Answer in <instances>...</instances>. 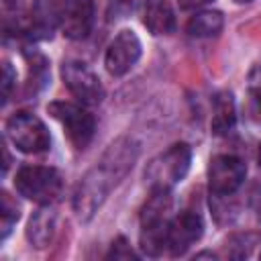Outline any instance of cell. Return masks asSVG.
I'll list each match as a JSON object with an SVG mask.
<instances>
[{"label":"cell","instance_id":"cell-1","mask_svg":"<svg viewBox=\"0 0 261 261\" xmlns=\"http://www.w3.org/2000/svg\"><path fill=\"white\" fill-rule=\"evenodd\" d=\"M139 145L128 139H116L100 157V161L80 179L75 194H73V210L80 220H90L94 212L102 206L108 198L112 188H116L124 175L130 171L133 163L137 161Z\"/></svg>","mask_w":261,"mask_h":261},{"label":"cell","instance_id":"cell-2","mask_svg":"<svg viewBox=\"0 0 261 261\" xmlns=\"http://www.w3.org/2000/svg\"><path fill=\"white\" fill-rule=\"evenodd\" d=\"M14 188L20 196L37 202V204H53L61 190L63 179L57 169L45 167V165H24L16 171Z\"/></svg>","mask_w":261,"mask_h":261},{"label":"cell","instance_id":"cell-3","mask_svg":"<svg viewBox=\"0 0 261 261\" xmlns=\"http://www.w3.org/2000/svg\"><path fill=\"white\" fill-rule=\"evenodd\" d=\"M192 151L186 143H175L157 157H153L145 169V179L151 188H169L184 179L190 169Z\"/></svg>","mask_w":261,"mask_h":261},{"label":"cell","instance_id":"cell-4","mask_svg":"<svg viewBox=\"0 0 261 261\" xmlns=\"http://www.w3.org/2000/svg\"><path fill=\"white\" fill-rule=\"evenodd\" d=\"M6 135L22 153H43L51 145L47 126L31 112H14L6 120Z\"/></svg>","mask_w":261,"mask_h":261},{"label":"cell","instance_id":"cell-5","mask_svg":"<svg viewBox=\"0 0 261 261\" xmlns=\"http://www.w3.org/2000/svg\"><path fill=\"white\" fill-rule=\"evenodd\" d=\"M47 110L63 126L67 139L75 149H86L90 145L96 130V120L88 110L71 102H51Z\"/></svg>","mask_w":261,"mask_h":261},{"label":"cell","instance_id":"cell-6","mask_svg":"<svg viewBox=\"0 0 261 261\" xmlns=\"http://www.w3.org/2000/svg\"><path fill=\"white\" fill-rule=\"evenodd\" d=\"M61 77H63V84L67 86V90L80 102L94 106L104 100V88H102L98 75L84 61H77V59L63 61Z\"/></svg>","mask_w":261,"mask_h":261},{"label":"cell","instance_id":"cell-7","mask_svg":"<svg viewBox=\"0 0 261 261\" xmlns=\"http://www.w3.org/2000/svg\"><path fill=\"white\" fill-rule=\"evenodd\" d=\"M247 165L237 155H216L208 165V186L214 196H230L245 181Z\"/></svg>","mask_w":261,"mask_h":261},{"label":"cell","instance_id":"cell-8","mask_svg":"<svg viewBox=\"0 0 261 261\" xmlns=\"http://www.w3.org/2000/svg\"><path fill=\"white\" fill-rule=\"evenodd\" d=\"M139 57H141V41L133 31L124 29L110 41L104 55V65L110 75L120 77L133 69Z\"/></svg>","mask_w":261,"mask_h":261},{"label":"cell","instance_id":"cell-9","mask_svg":"<svg viewBox=\"0 0 261 261\" xmlns=\"http://www.w3.org/2000/svg\"><path fill=\"white\" fill-rule=\"evenodd\" d=\"M204 232V222L198 212L184 210L169 220L167 226V249L171 255H184Z\"/></svg>","mask_w":261,"mask_h":261},{"label":"cell","instance_id":"cell-10","mask_svg":"<svg viewBox=\"0 0 261 261\" xmlns=\"http://www.w3.org/2000/svg\"><path fill=\"white\" fill-rule=\"evenodd\" d=\"M94 24V0H65L59 10V27L67 39H86Z\"/></svg>","mask_w":261,"mask_h":261},{"label":"cell","instance_id":"cell-11","mask_svg":"<svg viewBox=\"0 0 261 261\" xmlns=\"http://www.w3.org/2000/svg\"><path fill=\"white\" fill-rule=\"evenodd\" d=\"M171 210V192L169 188H151V196L147 198L141 210V228H161L169 224Z\"/></svg>","mask_w":261,"mask_h":261},{"label":"cell","instance_id":"cell-12","mask_svg":"<svg viewBox=\"0 0 261 261\" xmlns=\"http://www.w3.org/2000/svg\"><path fill=\"white\" fill-rule=\"evenodd\" d=\"M143 22L153 35H169L175 29V16L169 0H145Z\"/></svg>","mask_w":261,"mask_h":261},{"label":"cell","instance_id":"cell-13","mask_svg":"<svg viewBox=\"0 0 261 261\" xmlns=\"http://www.w3.org/2000/svg\"><path fill=\"white\" fill-rule=\"evenodd\" d=\"M55 228H57V216L53 210L49 208H41L37 210L27 226V239L31 241V245H35L37 249L47 247L53 237H55Z\"/></svg>","mask_w":261,"mask_h":261},{"label":"cell","instance_id":"cell-14","mask_svg":"<svg viewBox=\"0 0 261 261\" xmlns=\"http://www.w3.org/2000/svg\"><path fill=\"white\" fill-rule=\"evenodd\" d=\"M237 114H234V100L230 92H218L214 96V108H212V122L210 128L214 135L222 137L228 135L234 128Z\"/></svg>","mask_w":261,"mask_h":261},{"label":"cell","instance_id":"cell-15","mask_svg":"<svg viewBox=\"0 0 261 261\" xmlns=\"http://www.w3.org/2000/svg\"><path fill=\"white\" fill-rule=\"evenodd\" d=\"M222 27H224V16L218 10H202L188 20V33L198 39L214 37L222 31Z\"/></svg>","mask_w":261,"mask_h":261},{"label":"cell","instance_id":"cell-16","mask_svg":"<svg viewBox=\"0 0 261 261\" xmlns=\"http://www.w3.org/2000/svg\"><path fill=\"white\" fill-rule=\"evenodd\" d=\"M55 22H59V12L49 0H39L33 8V18H31V33L35 37H51V31L55 29Z\"/></svg>","mask_w":261,"mask_h":261},{"label":"cell","instance_id":"cell-17","mask_svg":"<svg viewBox=\"0 0 261 261\" xmlns=\"http://www.w3.org/2000/svg\"><path fill=\"white\" fill-rule=\"evenodd\" d=\"M0 198H2V208H0V216H2V239H6L8 232H10V228L18 220L20 212H18V204L10 198L8 192H2Z\"/></svg>","mask_w":261,"mask_h":261},{"label":"cell","instance_id":"cell-18","mask_svg":"<svg viewBox=\"0 0 261 261\" xmlns=\"http://www.w3.org/2000/svg\"><path fill=\"white\" fill-rule=\"evenodd\" d=\"M249 114L253 120L261 122V77L253 80L249 88Z\"/></svg>","mask_w":261,"mask_h":261},{"label":"cell","instance_id":"cell-19","mask_svg":"<svg viewBox=\"0 0 261 261\" xmlns=\"http://www.w3.org/2000/svg\"><path fill=\"white\" fill-rule=\"evenodd\" d=\"M2 14H4V29H8L12 20L16 24L22 14V0H2Z\"/></svg>","mask_w":261,"mask_h":261},{"label":"cell","instance_id":"cell-20","mask_svg":"<svg viewBox=\"0 0 261 261\" xmlns=\"http://www.w3.org/2000/svg\"><path fill=\"white\" fill-rule=\"evenodd\" d=\"M106 257L108 259H137V255L133 253V249H130V245L126 243L124 237H118L112 243V247H110V251H108Z\"/></svg>","mask_w":261,"mask_h":261},{"label":"cell","instance_id":"cell-21","mask_svg":"<svg viewBox=\"0 0 261 261\" xmlns=\"http://www.w3.org/2000/svg\"><path fill=\"white\" fill-rule=\"evenodd\" d=\"M2 71H4V75H2V98H4V102H6V100H8V96H10V90H12V84H14L16 75H14L12 65H10L8 61H4Z\"/></svg>","mask_w":261,"mask_h":261},{"label":"cell","instance_id":"cell-22","mask_svg":"<svg viewBox=\"0 0 261 261\" xmlns=\"http://www.w3.org/2000/svg\"><path fill=\"white\" fill-rule=\"evenodd\" d=\"M177 2H179V6H181V8L190 10V8H198V6H204V4H208V2H212V0H177Z\"/></svg>","mask_w":261,"mask_h":261},{"label":"cell","instance_id":"cell-23","mask_svg":"<svg viewBox=\"0 0 261 261\" xmlns=\"http://www.w3.org/2000/svg\"><path fill=\"white\" fill-rule=\"evenodd\" d=\"M257 159H259V165H261V145H259V155H257Z\"/></svg>","mask_w":261,"mask_h":261},{"label":"cell","instance_id":"cell-24","mask_svg":"<svg viewBox=\"0 0 261 261\" xmlns=\"http://www.w3.org/2000/svg\"><path fill=\"white\" fill-rule=\"evenodd\" d=\"M237 4H245V2H251V0H234Z\"/></svg>","mask_w":261,"mask_h":261}]
</instances>
